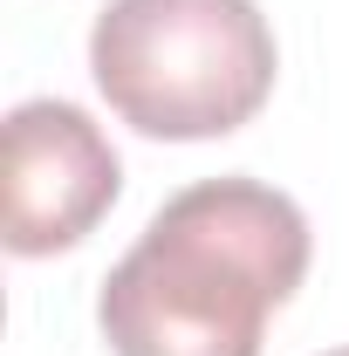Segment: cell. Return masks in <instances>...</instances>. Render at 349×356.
Segmentation results:
<instances>
[{
  "mask_svg": "<svg viewBox=\"0 0 349 356\" xmlns=\"http://www.w3.org/2000/svg\"><path fill=\"white\" fill-rule=\"evenodd\" d=\"M308 274V220L261 178H199L110 267L96 322L117 356H261Z\"/></svg>",
  "mask_w": 349,
  "mask_h": 356,
  "instance_id": "1",
  "label": "cell"
},
{
  "mask_svg": "<svg viewBox=\"0 0 349 356\" xmlns=\"http://www.w3.org/2000/svg\"><path fill=\"white\" fill-rule=\"evenodd\" d=\"M89 76L144 137H226L274 89V28L254 0H110L89 28Z\"/></svg>",
  "mask_w": 349,
  "mask_h": 356,
  "instance_id": "2",
  "label": "cell"
},
{
  "mask_svg": "<svg viewBox=\"0 0 349 356\" xmlns=\"http://www.w3.org/2000/svg\"><path fill=\"white\" fill-rule=\"evenodd\" d=\"M117 151L76 103L35 96L7 117V254L42 261L76 247L117 206Z\"/></svg>",
  "mask_w": 349,
  "mask_h": 356,
  "instance_id": "3",
  "label": "cell"
},
{
  "mask_svg": "<svg viewBox=\"0 0 349 356\" xmlns=\"http://www.w3.org/2000/svg\"><path fill=\"white\" fill-rule=\"evenodd\" d=\"M329 356H349V350H329Z\"/></svg>",
  "mask_w": 349,
  "mask_h": 356,
  "instance_id": "4",
  "label": "cell"
}]
</instances>
